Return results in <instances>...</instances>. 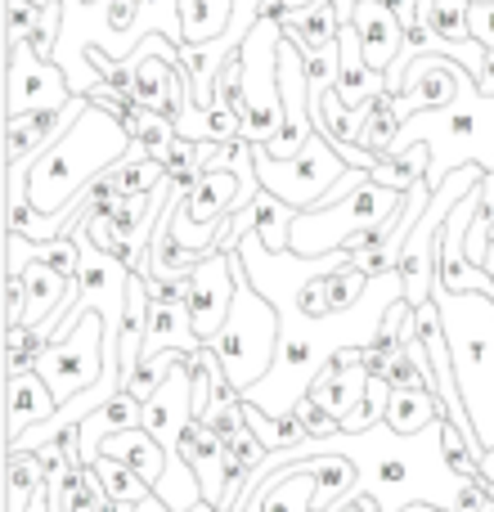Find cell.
<instances>
[{
    "label": "cell",
    "mask_w": 494,
    "mask_h": 512,
    "mask_svg": "<svg viewBox=\"0 0 494 512\" xmlns=\"http://www.w3.org/2000/svg\"><path fill=\"white\" fill-rule=\"evenodd\" d=\"M131 149L135 140L122 117L90 104L81 113V122L32 162V171H27V207L63 225V212L86 194L90 180H99L108 167H117Z\"/></svg>",
    "instance_id": "obj_1"
},
{
    "label": "cell",
    "mask_w": 494,
    "mask_h": 512,
    "mask_svg": "<svg viewBox=\"0 0 494 512\" xmlns=\"http://www.w3.org/2000/svg\"><path fill=\"white\" fill-rule=\"evenodd\" d=\"M445 342H450L459 396L477 427L481 454L494 450V292H441Z\"/></svg>",
    "instance_id": "obj_2"
},
{
    "label": "cell",
    "mask_w": 494,
    "mask_h": 512,
    "mask_svg": "<svg viewBox=\"0 0 494 512\" xmlns=\"http://www.w3.org/2000/svg\"><path fill=\"white\" fill-rule=\"evenodd\" d=\"M409 144L432 149V171H427L432 189H441L459 167L494 171V95H481L477 81H472L459 95V104L441 108V113H414L400 126L396 153Z\"/></svg>",
    "instance_id": "obj_3"
},
{
    "label": "cell",
    "mask_w": 494,
    "mask_h": 512,
    "mask_svg": "<svg viewBox=\"0 0 494 512\" xmlns=\"http://www.w3.org/2000/svg\"><path fill=\"white\" fill-rule=\"evenodd\" d=\"M279 337H283L279 306H274L265 292H256L252 274H247V265L239 256V297H234V310H230V319H225L221 337L212 342V351L221 355V364L239 396H247L256 382L270 378L274 355H279Z\"/></svg>",
    "instance_id": "obj_4"
},
{
    "label": "cell",
    "mask_w": 494,
    "mask_h": 512,
    "mask_svg": "<svg viewBox=\"0 0 494 512\" xmlns=\"http://www.w3.org/2000/svg\"><path fill=\"white\" fill-rule=\"evenodd\" d=\"M400 207H405V194H400V189L378 185V180L369 176L360 189H355V194H346L342 203L297 212V221H292V252H297V256L342 252L355 234H364V230H373V225L391 221Z\"/></svg>",
    "instance_id": "obj_5"
},
{
    "label": "cell",
    "mask_w": 494,
    "mask_h": 512,
    "mask_svg": "<svg viewBox=\"0 0 494 512\" xmlns=\"http://www.w3.org/2000/svg\"><path fill=\"white\" fill-rule=\"evenodd\" d=\"M279 45H283V23H261L252 27V36L243 41V140L265 144L270 149L283 131V95H279Z\"/></svg>",
    "instance_id": "obj_6"
},
{
    "label": "cell",
    "mask_w": 494,
    "mask_h": 512,
    "mask_svg": "<svg viewBox=\"0 0 494 512\" xmlns=\"http://www.w3.org/2000/svg\"><path fill=\"white\" fill-rule=\"evenodd\" d=\"M252 167H256V180H261V189H270L274 198H283L288 207H297V212H310L315 203H324V194L337 185V180L346 176V158L333 149V144L324 140V135H310V144L297 153V158L279 162L265 153V144H256L252 149Z\"/></svg>",
    "instance_id": "obj_7"
},
{
    "label": "cell",
    "mask_w": 494,
    "mask_h": 512,
    "mask_svg": "<svg viewBox=\"0 0 494 512\" xmlns=\"http://www.w3.org/2000/svg\"><path fill=\"white\" fill-rule=\"evenodd\" d=\"M104 342H108L104 315H81V324L72 328L68 337L45 346V355L36 360V373H41L45 387L54 391L59 409L68 405V400H77L81 391H90L95 382H104V373H108Z\"/></svg>",
    "instance_id": "obj_8"
},
{
    "label": "cell",
    "mask_w": 494,
    "mask_h": 512,
    "mask_svg": "<svg viewBox=\"0 0 494 512\" xmlns=\"http://www.w3.org/2000/svg\"><path fill=\"white\" fill-rule=\"evenodd\" d=\"M90 108L86 95H72L63 108H45V113H27V117H5V171H9V207L27 203V171L41 158L45 149L63 140L72 126L81 122V113Z\"/></svg>",
    "instance_id": "obj_9"
},
{
    "label": "cell",
    "mask_w": 494,
    "mask_h": 512,
    "mask_svg": "<svg viewBox=\"0 0 494 512\" xmlns=\"http://www.w3.org/2000/svg\"><path fill=\"white\" fill-rule=\"evenodd\" d=\"M472 86V72L450 54H418V59H400L387 72V95H396L400 122L414 113H441V108L459 104V95Z\"/></svg>",
    "instance_id": "obj_10"
},
{
    "label": "cell",
    "mask_w": 494,
    "mask_h": 512,
    "mask_svg": "<svg viewBox=\"0 0 494 512\" xmlns=\"http://www.w3.org/2000/svg\"><path fill=\"white\" fill-rule=\"evenodd\" d=\"M72 99L68 72L54 59H41L32 45H5V117L45 113Z\"/></svg>",
    "instance_id": "obj_11"
},
{
    "label": "cell",
    "mask_w": 494,
    "mask_h": 512,
    "mask_svg": "<svg viewBox=\"0 0 494 512\" xmlns=\"http://www.w3.org/2000/svg\"><path fill=\"white\" fill-rule=\"evenodd\" d=\"M239 297V248L234 252H212L203 265L189 274V315H194V333L203 346L221 337L225 319Z\"/></svg>",
    "instance_id": "obj_12"
},
{
    "label": "cell",
    "mask_w": 494,
    "mask_h": 512,
    "mask_svg": "<svg viewBox=\"0 0 494 512\" xmlns=\"http://www.w3.org/2000/svg\"><path fill=\"white\" fill-rule=\"evenodd\" d=\"M369 382H373V373L364 369L360 346H342L337 355H328L324 360V369L315 373V382H310L306 396L315 400L319 409H328V414L346 427V418L360 414L364 400H369Z\"/></svg>",
    "instance_id": "obj_13"
},
{
    "label": "cell",
    "mask_w": 494,
    "mask_h": 512,
    "mask_svg": "<svg viewBox=\"0 0 494 512\" xmlns=\"http://www.w3.org/2000/svg\"><path fill=\"white\" fill-rule=\"evenodd\" d=\"M351 23H355V32H360V45H364L369 68L387 77V72L400 63V54H405L409 27L400 23V18L391 14L382 0H355V5H351Z\"/></svg>",
    "instance_id": "obj_14"
},
{
    "label": "cell",
    "mask_w": 494,
    "mask_h": 512,
    "mask_svg": "<svg viewBox=\"0 0 494 512\" xmlns=\"http://www.w3.org/2000/svg\"><path fill=\"white\" fill-rule=\"evenodd\" d=\"M333 90L346 108H369L378 95H387V77L369 68L360 32H355L351 18H346L342 32H337V81H333Z\"/></svg>",
    "instance_id": "obj_15"
},
{
    "label": "cell",
    "mask_w": 494,
    "mask_h": 512,
    "mask_svg": "<svg viewBox=\"0 0 494 512\" xmlns=\"http://www.w3.org/2000/svg\"><path fill=\"white\" fill-rule=\"evenodd\" d=\"M180 459L194 468L198 486H203V504L225 512V463H230V450H225L221 436L194 418L189 432H185V441H180Z\"/></svg>",
    "instance_id": "obj_16"
},
{
    "label": "cell",
    "mask_w": 494,
    "mask_h": 512,
    "mask_svg": "<svg viewBox=\"0 0 494 512\" xmlns=\"http://www.w3.org/2000/svg\"><path fill=\"white\" fill-rule=\"evenodd\" d=\"M5 432H9V445H18L32 427L50 423L54 414H59V400H54V391L45 387L41 373H18V378H5Z\"/></svg>",
    "instance_id": "obj_17"
},
{
    "label": "cell",
    "mask_w": 494,
    "mask_h": 512,
    "mask_svg": "<svg viewBox=\"0 0 494 512\" xmlns=\"http://www.w3.org/2000/svg\"><path fill=\"white\" fill-rule=\"evenodd\" d=\"M149 315H153V297H149V279L131 274V288H126V315L117 328V355H122V378L131 382L135 369L144 360V342H149Z\"/></svg>",
    "instance_id": "obj_18"
},
{
    "label": "cell",
    "mask_w": 494,
    "mask_h": 512,
    "mask_svg": "<svg viewBox=\"0 0 494 512\" xmlns=\"http://www.w3.org/2000/svg\"><path fill=\"white\" fill-rule=\"evenodd\" d=\"M162 351H203L194 333V315H189V301H153V315H149V342H144V360Z\"/></svg>",
    "instance_id": "obj_19"
},
{
    "label": "cell",
    "mask_w": 494,
    "mask_h": 512,
    "mask_svg": "<svg viewBox=\"0 0 494 512\" xmlns=\"http://www.w3.org/2000/svg\"><path fill=\"white\" fill-rule=\"evenodd\" d=\"M337 32H342V14H337V0H315L306 9H292L288 36L301 54H324V50H337Z\"/></svg>",
    "instance_id": "obj_20"
},
{
    "label": "cell",
    "mask_w": 494,
    "mask_h": 512,
    "mask_svg": "<svg viewBox=\"0 0 494 512\" xmlns=\"http://www.w3.org/2000/svg\"><path fill=\"white\" fill-rule=\"evenodd\" d=\"M99 454H113V459H122L126 468L140 472V477L149 481L153 490L162 486V477H167V463H171V454L158 445V436L144 432V427H131V432L108 436L104 450H99Z\"/></svg>",
    "instance_id": "obj_21"
},
{
    "label": "cell",
    "mask_w": 494,
    "mask_h": 512,
    "mask_svg": "<svg viewBox=\"0 0 494 512\" xmlns=\"http://www.w3.org/2000/svg\"><path fill=\"white\" fill-rule=\"evenodd\" d=\"M441 418H445V405L432 396V391L391 387L387 418H382V423H387L396 436H423V432H432V427L441 423Z\"/></svg>",
    "instance_id": "obj_22"
},
{
    "label": "cell",
    "mask_w": 494,
    "mask_h": 512,
    "mask_svg": "<svg viewBox=\"0 0 494 512\" xmlns=\"http://www.w3.org/2000/svg\"><path fill=\"white\" fill-rule=\"evenodd\" d=\"M247 212H252V234L265 252H274V256L292 252V221H297V207H288L283 198H274L270 189H261Z\"/></svg>",
    "instance_id": "obj_23"
},
{
    "label": "cell",
    "mask_w": 494,
    "mask_h": 512,
    "mask_svg": "<svg viewBox=\"0 0 494 512\" xmlns=\"http://www.w3.org/2000/svg\"><path fill=\"white\" fill-rule=\"evenodd\" d=\"M234 23V0H180V50L212 45Z\"/></svg>",
    "instance_id": "obj_24"
},
{
    "label": "cell",
    "mask_w": 494,
    "mask_h": 512,
    "mask_svg": "<svg viewBox=\"0 0 494 512\" xmlns=\"http://www.w3.org/2000/svg\"><path fill=\"white\" fill-rule=\"evenodd\" d=\"M472 0H418L414 27H427L450 45H472Z\"/></svg>",
    "instance_id": "obj_25"
},
{
    "label": "cell",
    "mask_w": 494,
    "mask_h": 512,
    "mask_svg": "<svg viewBox=\"0 0 494 512\" xmlns=\"http://www.w3.org/2000/svg\"><path fill=\"white\" fill-rule=\"evenodd\" d=\"M427 171H432V149H427V144H409V149H400L396 158H382L369 176L378 180V185L409 194L414 185H423L427 180Z\"/></svg>",
    "instance_id": "obj_26"
},
{
    "label": "cell",
    "mask_w": 494,
    "mask_h": 512,
    "mask_svg": "<svg viewBox=\"0 0 494 512\" xmlns=\"http://www.w3.org/2000/svg\"><path fill=\"white\" fill-rule=\"evenodd\" d=\"M5 468H9V486H5L9 512H27L32 508V499H36V490L50 486V481H45L41 459H36V450H9Z\"/></svg>",
    "instance_id": "obj_27"
},
{
    "label": "cell",
    "mask_w": 494,
    "mask_h": 512,
    "mask_svg": "<svg viewBox=\"0 0 494 512\" xmlns=\"http://www.w3.org/2000/svg\"><path fill=\"white\" fill-rule=\"evenodd\" d=\"M90 468H95L99 486H104V495L113 499V504H131V508H135V504H144V499L153 495L149 481H144L135 468H126L122 459H113V454H99Z\"/></svg>",
    "instance_id": "obj_28"
},
{
    "label": "cell",
    "mask_w": 494,
    "mask_h": 512,
    "mask_svg": "<svg viewBox=\"0 0 494 512\" xmlns=\"http://www.w3.org/2000/svg\"><path fill=\"white\" fill-rule=\"evenodd\" d=\"M126 131H131V140L140 144L149 158H158V162H167L171 144L180 140L176 122H171L167 113H153V108H140V104H135L131 117H126Z\"/></svg>",
    "instance_id": "obj_29"
},
{
    "label": "cell",
    "mask_w": 494,
    "mask_h": 512,
    "mask_svg": "<svg viewBox=\"0 0 494 512\" xmlns=\"http://www.w3.org/2000/svg\"><path fill=\"white\" fill-rule=\"evenodd\" d=\"M400 113H396V95H378L369 108V122H364V135L360 144L373 153V158H391L396 153V140H400Z\"/></svg>",
    "instance_id": "obj_30"
},
{
    "label": "cell",
    "mask_w": 494,
    "mask_h": 512,
    "mask_svg": "<svg viewBox=\"0 0 494 512\" xmlns=\"http://www.w3.org/2000/svg\"><path fill=\"white\" fill-rule=\"evenodd\" d=\"M292 414H297V423L306 427V436L310 441H337V436H342V423H337L333 414H328V409H319L315 400H297V409H292Z\"/></svg>",
    "instance_id": "obj_31"
},
{
    "label": "cell",
    "mask_w": 494,
    "mask_h": 512,
    "mask_svg": "<svg viewBox=\"0 0 494 512\" xmlns=\"http://www.w3.org/2000/svg\"><path fill=\"white\" fill-rule=\"evenodd\" d=\"M306 81H310V90H333V81H337V50L306 54Z\"/></svg>",
    "instance_id": "obj_32"
},
{
    "label": "cell",
    "mask_w": 494,
    "mask_h": 512,
    "mask_svg": "<svg viewBox=\"0 0 494 512\" xmlns=\"http://www.w3.org/2000/svg\"><path fill=\"white\" fill-rule=\"evenodd\" d=\"M472 41H481L486 50H494V5H472Z\"/></svg>",
    "instance_id": "obj_33"
},
{
    "label": "cell",
    "mask_w": 494,
    "mask_h": 512,
    "mask_svg": "<svg viewBox=\"0 0 494 512\" xmlns=\"http://www.w3.org/2000/svg\"><path fill=\"white\" fill-rule=\"evenodd\" d=\"M153 301H189V279H149Z\"/></svg>",
    "instance_id": "obj_34"
},
{
    "label": "cell",
    "mask_w": 494,
    "mask_h": 512,
    "mask_svg": "<svg viewBox=\"0 0 494 512\" xmlns=\"http://www.w3.org/2000/svg\"><path fill=\"white\" fill-rule=\"evenodd\" d=\"M27 512H54V508H50V486L36 490V499H32V508H27Z\"/></svg>",
    "instance_id": "obj_35"
},
{
    "label": "cell",
    "mask_w": 494,
    "mask_h": 512,
    "mask_svg": "<svg viewBox=\"0 0 494 512\" xmlns=\"http://www.w3.org/2000/svg\"><path fill=\"white\" fill-rule=\"evenodd\" d=\"M131 512H171V508H167V504H162V499H158V495H149V499H144V504H135Z\"/></svg>",
    "instance_id": "obj_36"
},
{
    "label": "cell",
    "mask_w": 494,
    "mask_h": 512,
    "mask_svg": "<svg viewBox=\"0 0 494 512\" xmlns=\"http://www.w3.org/2000/svg\"><path fill=\"white\" fill-rule=\"evenodd\" d=\"M472 5H494V0H472Z\"/></svg>",
    "instance_id": "obj_37"
}]
</instances>
